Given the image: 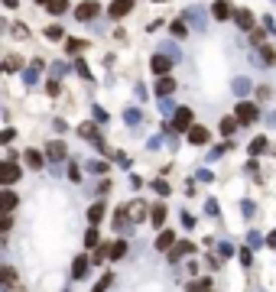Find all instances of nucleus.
<instances>
[{
	"label": "nucleus",
	"mask_w": 276,
	"mask_h": 292,
	"mask_svg": "<svg viewBox=\"0 0 276 292\" xmlns=\"http://www.w3.org/2000/svg\"><path fill=\"white\" fill-rule=\"evenodd\" d=\"M101 13V7H98V0H85V4H78L75 7V20L78 23H91L94 17Z\"/></svg>",
	"instance_id": "2"
},
{
	"label": "nucleus",
	"mask_w": 276,
	"mask_h": 292,
	"mask_svg": "<svg viewBox=\"0 0 276 292\" xmlns=\"http://www.w3.org/2000/svg\"><path fill=\"white\" fill-rule=\"evenodd\" d=\"M65 156H68V150H65V143H62V140H55V143L46 146V159H49V163H62Z\"/></svg>",
	"instance_id": "8"
},
{
	"label": "nucleus",
	"mask_w": 276,
	"mask_h": 292,
	"mask_svg": "<svg viewBox=\"0 0 276 292\" xmlns=\"http://www.w3.org/2000/svg\"><path fill=\"white\" fill-rule=\"evenodd\" d=\"M202 292H211V289H202Z\"/></svg>",
	"instance_id": "60"
},
{
	"label": "nucleus",
	"mask_w": 276,
	"mask_h": 292,
	"mask_svg": "<svg viewBox=\"0 0 276 292\" xmlns=\"http://www.w3.org/2000/svg\"><path fill=\"white\" fill-rule=\"evenodd\" d=\"M153 189L160 192V195H169V192H172V189H169V182H166V179H156V182H153Z\"/></svg>",
	"instance_id": "40"
},
{
	"label": "nucleus",
	"mask_w": 276,
	"mask_h": 292,
	"mask_svg": "<svg viewBox=\"0 0 276 292\" xmlns=\"http://www.w3.org/2000/svg\"><path fill=\"white\" fill-rule=\"evenodd\" d=\"M133 10V0H114V4L107 7V17H114V20H120L123 13H130Z\"/></svg>",
	"instance_id": "10"
},
{
	"label": "nucleus",
	"mask_w": 276,
	"mask_h": 292,
	"mask_svg": "<svg viewBox=\"0 0 276 292\" xmlns=\"http://www.w3.org/2000/svg\"><path fill=\"white\" fill-rule=\"evenodd\" d=\"M189 143L205 146V143H208V130H205V127H189Z\"/></svg>",
	"instance_id": "13"
},
{
	"label": "nucleus",
	"mask_w": 276,
	"mask_h": 292,
	"mask_svg": "<svg viewBox=\"0 0 276 292\" xmlns=\"http://www.w3.org/2000/svg\"><path fill=\"white\" fill-rule=\"evenodd\" d=\"M150 68H153L160 78H166V75L172 72V59H166V55H153V62H150Z\"/></svg>",
	"instance_id": "9"
},
{
	"label": "nucleus",
	"mask_w": 276,
	"mask_h": 292,
	"mask_svg": "<svg viewBox=\"0 0 276 292\" xmlns=\"http://www.w3.org/2000/svg\"><path fill=\"white\" fill-rule=\"evenodd\" d=\"M68 179H72V182H78V179H81V172H78V166H68Z\"/></svg>",
	"instance_id": "51"
},
{
	"label": "nucleus",
	"mask_w": 276,
	"mask_h": 292,
	"mask_svg": "<svg viewBox=\"0 0 276 292\" xmlns=\"http://www.w3.org/2000/svg\"><path fill=\"white\" fill-rule=\"evenodd\" d=\"M110 282H114V273H104L98 282H94V289H91V292H104V289L110 286Z\"/></svg>",
	"instance_id": "31"
},
{
	"label": "nucleus",
	"mask_w": 276,
	"mask_h": 292,
	"mask_svg": "<svg viewBox=\"0 0 276 292\" xmlns=\"http://www.w3.org/2000/svg\"><path fill=\"white\" fill-rule=\"evenodd\" d=\"M78 136H85V140H94V143H98V130H94V123H81V127H78Z\"/></svg>",
	"instance_id": "26"
},
{
	"label": "nucleus",
	"mask_w": 276,
	"mask_h": 292,
	"mask_svg": "<svg viewBox=\"0 0 276 292\" xmlns=\"http://www.w3.org/2000/svg\"><path fill=\"white\" fill-rule=\"evenodd\" d=\"M46 7H49V13H55V17H59V13L68 10V0H49Z\"/></svg>",
	"instance_id": "30"
},
{
	"label": "nucleus",
	"mask_w": 276,
	"mask_h": 292,
	"mask_svg": "<svg viewBox=\"0 0 276 292\" xmlns=\"http://www.w3.org/2000/svg\"><path fill=\"white\" fill-rule=\"evenodd\" d=\"M198 179H202V182H211V179H215V176H211L208 169H198Z\"/></svg>",
	"instance_id": "55"
},
{
	"label": "nucleus",
	"mask_w": 276,
	"mask_h": 292,
	"mask_svg": "<svg viewBox=\"0 0 276 292\" xmlns=\"http://www.w3.org/2000/svg\"><path fill=\"white\" fill-rule=\"evenodd\" d=\"M46 36H49V39H62L65 33H62V26H46Z\"/></svg>",
	"instance_id": "42"
},
{
	"label": "nucleus",
	"mask_w": 276,
	"mask_h": 292,
	"mask_svg": "<svg viewBox=\"0 0 276 292\" xmlns=\"http://www.w3.org/2000/svg\"><path fill=\"white\" fill-rule=\"evenodd\" d=\"M234 23H237L240 30H253V13L250 10H237L234 13Z\"/></svg>",
	"instance_id": "16"
},
{
	"label": "nucleus",
	"mask_w": 276,
	"mask_h": 292,
	"mask_svg": "<svg viewBox=\"0 0 276 292\" xmlns=\"http://www.w3.org/2000/svg\"><path fill=\"white\" fill-rule=\"evenodd\" d=\"M205 211H208V214H218V201H205Z\"/></svg>",
	"instance_id": "54"
},
{
	"label": "nucleus",
	"mask_w": 276,
	"mask_h": 292,
	"mask_svg": "<svg viewBox=\"0 0 276 292\" xmlns=\"http://www.w3.org/2000/svg\"><path fill=\"white\" fill-rule=\"evenodd\" d=\"M234 130H237V120H234V117H224V120H221V136H234Z\"/></svg>",
	"instance_id": "27"
},
{
	"label": "nucleus",
	"mask_w": 276,
	"mask_h": 292,
	"mask_svg": "<svg viewBox=\"0 0 276 292\" xmlns=\"http://www.w3.org/2000/svg\"><path fill=\"white\" fill-rule=\"evenodd\" d=\"M234 94H250V81H247V78H234Z\"/></svg>",
	"instance_id": "29"
},
{
	"label": "nucleus",
	"mask_w": 276,
	"mask_h": 292,
	"mask_svg": "<svg viewBox=\"0 0 276 292\" xmlns=\"http://www.w3.org/2000/svg\"><path fill=\"white\" fill-rule=\"evenodd\" d=\"M227 150H231V146H227V143H224V146H215V150H211V159H218V156H224V153H227Z\"/></svg>",
	"instance_id": "50"
},
{
	"label": "nucleus",
	"mask_w": 276,
	"mask_h": 292,
	"mask_svg": "<svg viewBox=\"0 0 276 292\" xmlns=\"http://www.w3.org/2000/svg\"><path fill=\"white\" fill-rule=\"evenodd\" d=\"M172 91H176V81H172L169 75H166V78H160V81H156V94H160V97H169Z\"/></svg>",
	"instance_id": "18"
},
{
	"label": "nucleus",
	"mask_w": 276,
	"mask_h": 292,
	"mask_svg": "<svg viewBox=\"0 0 276 292\" xmlns=\"http://www.w3.org/2000/svg\"><path fill=\"white\" fill-rule=\"evenodd\" d=\"M266 243H270V247H273V250H276V231H273V234H270V237H266Z\"/></svg>",
	"instance_id": "56"
},
{
	"label": "nucleus",
	"mask_w": 276,
	"mask_h": 292,
	"mask_svg": "<svg viewBox=\"0 0 276 292\" xmlns=\"http://www.w3.org/2000/svg\"><path fill=\"white\" fill-rule=\"evenodd\" d=\"M160 55H166V59H179V46H172V43H166Z\"/></svg>",
	"instance_id": "36"
},
{
	"label": "nucleus",
	"mask_w": 276,
	"mask_h": 292,
	"mask_svg": "<svg viewBox=\"0 0 276 292\" xmlns=\"http://www.w3.org/2000/svg\"><path fill=\"white\" fill-rule=\"evenodd\" d=\"M36 4H49V0H36Z\"/></svg>",
	"instance_id": "59"
},
{
	"label": "nucleus",
	"mask_w": 276,
	"mask_h": 292,
	"mask_svg": "<svg viewBox=\"0 0 276 292\" xmlns=\"http://www.w3.org/2000/svg\"><path fill=\"white\" fill-rule=\"evenodd\" d=\"M179 218H182V227H195V218H192L189 211H182V214H179Z\"/></svg>",
	"instance_id": "45"
},
{
	"label": "nucleus",
	"mask_w": 276,
	"mask_h": 292,
	"mask_svg": "<svg viewBox=\"0 0 276 292\" xmlns=\"http://www.w3.org/2000/svg\"><path fill=\"white\" fill-rule=\"evenodd\" d=\"M123 214H127V221H130V224H143V221H147V201H140V198H136V201H130V205L127 208H123Z\"/></svg>",
	"instance_id": "3"
},
{
	"label": "nucleus",
	"mask_w": 276,
	"mask_h": 292,
	"mask_svg": "<svg viewBox=\"0 0 276 292\" xmlns=\"http://www.w3.org/2000/svg\"><path fill=\"white\" fill-rule=\"evenodd\" d=\"M85 169H88V172H94V176H104V172H107V163H94V159H91Z\"/></svg>",
	"instance_id": "33"
},
{
	"label": "nucleus",
	"mask_w": 276,
	"mask_h": 292,
	"mask_svg": "<svg viewBox=\"0 0 276 292\" xmlns=\"http://www.w3.org/2000/svg\"><path fill=\"white\" fill-rule=\"evenodd\" d=\"M20 4V0H4V7H17Z\"/></svg>",
	"instance_id": "58"
},
{
	"label": "nucleus",
	"mask_w": 276,
	"mask_h": 292,
	"mask_svg": "<svg viewBox=\"0 0 276 292\" xmlns=\"http://www.w3.org/2000/svg\"><path fill=\"white\" fill-rule=\"evenodd\" d=\"M88 263H91V260H88L85 253L75 256V260H72V279H85V276H88Z\"/></svg>",
	"instance_id": "11"
},
{
	"label": "nucleus",
	"mask_w": 276,
	"mask_h": 292,
	"mask_svg": "<svg viewBox=\"0 0 276 292\" xmlns=\"http://www.w3.org/2000/svg\"><path fill=\"white\" fill-rule=\"evenodd\" d=\"M123 120H127V127H140V120H143V114L136 107H127L123 110Z\"/></svg>",
	"instance_id": "22"
},
{
	"label": "nucleus",
	"mask_w": 276,
	"mask_h": 292,
	"mask_svg": "<svg viewBox=\"0 0 276 292\" xmlns=\"http://www.w3.org/2000/svg\"><path fill=\"white\" fill-rule=\"evenodd\" d=\"M240 263H244V266H250V263H253V253H250V250H244V253H240Z\"/></svg>",
	"instance_id": "52"
},
{
	"label": "nucleus",
	"mask_w": 276,
	"mask_h": 292,
	"mask_svg": "<svg viewBox=\"0 0 276 292\" xmlns=\"http://www.w3.org/2000/svg\"><path fill=\"white\" fill-rule=\"evenodd\" d=\"M101 218H104V201H94V205L88 208V221H91V224H98Z\"/></svg>",
	"instance_id": "20"
},
{
	"label": "nucleus",
	"mask_w": 276,
	"mask_h": 292,
	"mask_svg": "<svg viewBox=\"0 0 276 292\" xmlns=\"http://www.w3.org/2000/svg\"><path fill=\"white\" fill-rule=\"evenodd\" d=\"M65 49H68V55H78L81 49H85V39H72V36H68L65 39Z\"/></svg>",
	"instance_id": "28"
},
{
	"label": "nucleus",
	"mask_w": 276,
	"mask_h": 292,
	"mask_svg": "<svg viewBox=\"0 0 276 292\" xmlns=\"http://www.w3.org/2000/svg\"><path fill=\"white\" fill-rule=\"evenodd\" d=\"M75 72H78L81 78H91V68H88V65H85V62H81V59L75 62Z\"/></svg>",
	"instance_id": "39"
},
{
	"label": "nucleus",
	"mask_w": 276,
	"mask_h": 292,
	"mask_svg": "<svg viewBox=\"0 0 276 292\" xmlns=\"http://www.w3.org/2000/svg\"><path fill=\"white\" fill-rule=\"evenodd\" d=\"M17 179H20V166L13 159L10 163H0V185H13Z\"/></svg>",
	"instance_id": "6"
},
{
	"label": "nucleus",
	"mask_w": 276,
	"mask_h": 292,
	"mask_svg": "<svg viewBox=\"0 0 276 292\" xmlns=\"http://www.w3.org/2000/svg\"><path fill=\"white\" fill-rule=\"evenodd\" d=\"M65 72H68V65H65V62H55V65H52V81H55V78H62Z\"/></svg>",
	"instance_id": "38"
},
{
	"label": "nucleus",
	"mask_w": 276,
	"mask_h": 292,
	"mask_svg": "<svg viewBox=\"0 0 276 292\" xmlns=\"http://www.w3.org/2000/svg\"><path fill=\"white\" fill-rule=\"evenodd\" d=\"M39 68H43V62H30V68H23V81L26 85H36V78H39Z\"/></svg>",
	"instance_id": "17"
},
{
	"label": "nucleus",
	"mask_w": 276,
	"mask_h": 292,
	"mask_svg": "<svg viewBox=\"0 0 276 292\" xmlns=\"http://www.w3.org/2000/svg\"><path fill=\"white\" fill-rule=\"evenodd\" d=\"M123 253H127V243H123V240H117V243L107 247V260H120Z\"/></svg>",
	"instance_id": "23"
},
{
	"label": "nucleus",
	"mask_w": 276,
	"mask_h": 292,
	"mask_svg": "<svg viewBox=\"0 0 276 292\" xmlns=\"http://www.w3.org/2000/svg\"><path fill=\"white\" fill-rule=\"evenodd\" d=\"M156 4H163V0H156Z\"/></svg>",
	"instance_id": "61"
},
{
	"label": "nucleus",
	"mask_w": 276,
	"mask_h": 292,
	"mask_svg": "<svg viewBox=\"0 0 276 292\" xmlns=\"http://www.w3.org/2000/svg\"><path fill=\"white\" fill-rule=\"evenodd\" d=\"M257 97H260V101H270V97H273V91H270V88H257Z\"/></svg>",
	"instance_id": "46"
},
{
	"label": "nucleus",
	"mask_w": 276,
	"mask_h": 292,
	"mask_svg": "<svg viewBox=\"0 0 276 292\" xmlns=\"http://www.w3.org/2000/svg\"><path fill=\"white\" fill-rule=\"evenodd\" d=\"M266 146H270V143H266V136H257V140H250V146H247V150H250V156H260Z\"/></svg>",
	"instance_id": "25"
},
{
	"label": "nucleus",
	"mask_w": 276,
	"mask_h": 292,
	"mask_svg": "<svg viewBox=\"0 0 276 292\" xmlns=\"http://www.w3.org/2000/svg\"><path fill=\"white\" fill-rule=\"evenodd\" d=\"M169 127H172V130H189V127H192V110H189V107H176Z\"/></svg>",
	"instance_id": "4"
},
{
	"label": "nucleus",
	"mask_w": 276,
	"mask_h": 292,
	"mask_svg": "<svg viewBox=\"0 0 276 292\" xmlns=\"http://www.w3.org/2000/svg\"><path fill=\"white\" fill-rule=\"evenodd\" d=\"M266 123H270V127H276V110H273L270 117H266Z\"/></svg>",
	"instance_id": "57"
},
{
	"label": "nucleus",
	"mask_w": 276,
	"mask_h": 292,
	"mask_svg": "<svg viewBox=\"0 0 276 292\" xmlns=\"http://www.w3.org/2000/svg\"><path fill=\"white\" fill-rule=\"evenodd\" d=\"M185 26H195V30H205V26H208L202 7H189V10H185Z\"/></svg>",
	"instance_id": "5"
},
{
	"label": "nucleus",
	"mask_w": 276,
	"mask_h": 292,
	"mask_svg": "<svg viewBox=\"0 0 276 292\" xmlns=\"http://www.w3.org/2000/svg\"><path fill=\"white\" fill-rule=\"evenodd\" d=\"M250 39H253V46H263V33H260V30H253Z\"/></svg>",
	"instance_id": "53"
},
{
	"label": "nucleus",
	"mask_w": 276,
	"mask_h": 292,
	"mask_svg": "<svg viewBox=\"0 0 276 292\" xmlns=\"http://www.w3.org/2000/svg\"><path fill=\"white\" fill-rule=\"evenodd\" d=\"M189 253H195V243H189V240H176V247L169 250V263H179L182 256H189Z\"/></svg>",
	"instance_id": "7"
},
{
	"label": "nucleus",
	"mask_w": 276,
	"mask_h": 292,
	"mask_svg": "<svg viewBox=\"0 0 276 292\" xmlns=\"http://www.w3.org/2000/svg\"><path fill=\"white\" fill-rule=\"evenodd\" d=\"M247 243H250V247H260V243H263V237H260L257 231H250V234H247Z\"/></svg>",
	"instance_id": "44"
},
{
	"label": "nucleus",
	"mask_w": 276,
	"mask_h": 292,
	"mask_svg": "<svg viewBox=\"0 0 276 292\" xmlns=\"http://www.w3.org/2000/svg\"><path fill=\"white\" fill-rule=\"evenodd\" d=\"M150 221H153V227H163V221H166V205H153Z\"/></svg>",
	"instance_id": "24"
},
{
	"label": "nucleus",
	"mask_w": 276,
	"mask_h": 292,
	"mask_svg": "<svg viewBox=\"0 0 276 292\" xmlns=\"http://www.w3.org/2000/svg\"><path fill=\"white\" fill-rule=\"evenodd\" d=\"M98 227H88V234H85V247H98Z\"/></svg>",
	"instance_id": "32"
},
{
	"label": "nucleus",
	"mask_w": 276,
	"mask_h": 292,
	"mask_svg": "<svg viewBox=\"0 0 276 292\" xmlns=\"http://www.w3.org/2000/svg\"><path fill=\"white\" fill-rule=\"evenodd\" d=\"M46 91H49L52 97H59V94H62V88H59V81H49V85H46Z\"/></svg>",
	"instance_id": "47"
},
{
	"label": "nucleus",
	"mask_w": 276,
	"mask_h": 292,
	"mask_svg": "<svg viewBox=\"0 0 276 292\" xmlns=\"http://www.w3.org/2000/svg\"><path fill=\"white\" fill-rule=\"evenodd\" d=\"M10 227H13V218H10V214H4V211H0V234H7Z\"/></svg>",
	"instance_id": "37"
},
{
	"label": "nucleus",
	"mask_w": 276,
	"mask_h": 292,
	"mask_svg": "<svg viewBox=\"0 0 276 292\" xmlns=\"http://www.w3.org/2000/svg\"><path fill=\"white\" fill-rule=\"evenodd\" d=\"M26 166H30V169H43V153L39 150H26Z\"/></svg>",
	"instance_id": "19"
},
{
	"label": "nucleus",
	"mask_w": 276,
	"mask_h": 292,
	"mask_svg": "<svg viewBox=\"0 0 276 292\" xmlns=\"http://www.w3.org/2000/svg\"><path fill=\"white\" fill-rule=\"evenodd\" d=\"M172 247H176V234H172V231H163L160 237H156V250H166V253H169Z\"/></svg>",
	"instance_id": "14"
},
{
	"label": "nucleus",
	"mask_w": 276,
	"mask_h": 292,
	"mask_svg": "<svg viewBox=\"0 0 276 292\" xmlns=\"http://www.w3.org/2000/svg\"><path fill=\"white\" fill-rule=\"evenodd\" d=\"M13 208H17V192H0V211L10 214Z\"/></svg>",
	"instance_id": "15"
},
{
	"label": "nucleus",
	"mask_w": 276,
	"mask_h": 292,
	"mask_svg": "<svg viewBox=\"0 0 276 292\" xmlns=\"http://www.w3.org/2000/svg\"><path fill=\"white\" fill-rule=\"evenodd\" d=\"M13 136H17V133H13V130H10V127H7V130H0V143H10V140H13Z\"/></svg>",
	"instance_id": "48"
},
{
	"label": "nucleus",
	"mask_w": 276,
	"mask_h": 292,
	"mask_svg": "<svg viewBox=\"0 0 276 292\" xmlns=\"http://www.w3.org/2000/svg\"><path fill=\"white\" fill-rule=\"evenodd\" d=\"M260 59H263L266 65H273V62H276V52H273L270 46H260Z\"/></svg>",
	"instance_id": "34"
},
{
	"label": "nucleus",
	"mask_w": 276,
	"mask_h": 292,
	"mask_svg": "<svg viewBox=\"0 0 276 292\" xmlns=\"http://www.w3.org/2000/svg\"><path fill=\"white\" fill-rule=\"evenodd\" d=\"M172 33H176V36H185V33H189V26H185V20H176V23H172Z\"/></svg>",
	"instance_id": "41"
},
{
	"label": "nucleus",
	"mask_w": 276,
	"mask_h": 292,
	"mask_svg": "<svg viewBox=\"0 0 276 292\" xmlns=\"http://www.w3.org/2000/svg\"><path fill=\"white\" fill-rule=\"evenodd\" d=\"M17 282V269L13 266H0V286H13Z\"/></svg>",
	"instance_id": "21"
},
{
	"label": "nucleus",
	"mask_w": 276,
	"mask_h": 292,
	"mask_svg": "<svg viewBox=\"0 0 276 292\" xmlns=\"http://www.w3.org/2000/svg\"><path fill=\"white\" fill-rule=\"evenodd\" d=\"M160 110H163V114H176V110H172V101H169V97H160Z\"/></svg>",
	"instance_id": "43"
},
{
	"label": "nucleus",
	"mask_w": 276,
	"mask_h": 292,
	"mask_svg": "<svg viewBox=\"0 0 276 292\" xmlns=\"http://www.w3.org/2000/svg\"><path fill=\"white\" fill-rule=\"evenodd\" d=\"M234 120H237V123H244V127L257 123V120H260V110H257V104H250V101H240V104H237V110H234Z\"/></svg>",
	"instance_id": "1"
},
{
	"label": "nucleus",
	"mask_w": 276,
	"mask_h": 292,
	"mask_svg": "<svg viewBox=\"0 0 276 292\" xmlns=\"http://www.w3.org/2000/svg\"><path fill=\"white\" fill-rule=\"evenodd\" d=\"M218 256H224V260H227V256H234V247H231L227 240H221V243H218Z\"/></svg>",
	"instance_id": "35"
},
{
	"label": "nucleus",
	"mask_w": 276,
	"mask_h": 292,
	"mask_svg": "<svg viewBox=\"0 0 276 292\" xmlns=\"http://www.w3.org/2000/svg\"><path fill=\"white\" fill-rule=\"evenodd\" d=\"M211 13H215V20H221V23L234 17V10H231V4H227V0H215V4H211Z\"/></svg>",
	"instance_id": "12"
},
{
	"label": "nucleus",
	"mask_w": 276,
	"mask_h": 292,
	"mask_svg": "<svg viewBox=\"0 0 276 292\" xmlns=\"http://www.w3.org/2000/svg\"><path fill=\"white\" fill-rule=\"evenodd\" d=\"M94 120L104 123V120H107V110H104V107H94Z\"/></svg>",
	"instance_id": "49"
}]
</instances>
